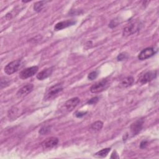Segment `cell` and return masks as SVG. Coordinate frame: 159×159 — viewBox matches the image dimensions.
<instances>
[{
    "instance_id": "cell-22",
    "label": "cell",
    "mask_w": 159,
    "mask_h": 159,
    "mask_svg": "<svg viewBox=\"0 0 159 159\" xmlns=\"http://www.w3.org/2000/svg\"><path fill=\"white\" fill-rule=\"evenodd\" d=\"M126 58H127V55L125 53H122L119 54V55L117 57V59L119 61H122V60H124V59H125Z\"/></svg>"
},
{
    "instance_id": "cell-19",
    "label": "cell",
    "mask_w": 159,
    "mask_h": 159,
    "mask_svg": "<svg viewBox=\"0 0 159 159\" xmlns=\"http://www.w3.org/2000/svg\"><path fill=\"white\" fill-rule=\"evenodd\" d=\"M98 75V73L97 71H94L91 72L90 73H89L88 76V78L89 80H94V79H96L97 78Z\"/></svg>"
},
{
    "instance_id": "cell-18",
    "label": "cell",
    "mask_w": 159,
    "mask_h": 159,
    "mask_svg": "<svg viewBox=\"0 0 159 159\" xmlns=\"http://www.w3.org/2000/svg\"><path fill=\"white\" fill-rule=\"evenodd\" d=\"M50 132V126H43L39 131V134L41 135H45Z\"/></svg>"
},
{
    "instance_id": "cell-3",
    "label": "cell",
    "mask_w": 159,
    "mask_h": 159,
    "mask_svg": "<svg viewBox=\"0 0 159 159\" xmlns=\"http://www.w3.org/2000/svg\"><path fill=\"white\" fill-rule=\"evenodd\" d=\"M21 60H14L9 63H7L4 68V72L7 74V75H12L14 73L16 72L18 69L20 67L21 65Z\"/></svg>"
},
{
    "instance_id": "cell-23",
    "label": "cell",
    "mask_w": 159,
    "mask_h": 159,
    "mask_svg": "<svg viewBox=\"0 0 159 159\" xmlns=\"http://www.w3.org/2000/svg\"><path fill=\"white\" fill-rule=\"evenodd\" d=\"M118 24V22L116 20H112L110 22V24H109V27L111 28H114L116 26H117Z\"/></svg>"
},
{
    "instance_id": "cell-21",
    "label": "cell",
    "mask_w": 159,
    "mask_h": 159,
    "mask_svg": "<svg viewBox=\"0 0 159 159\" xmlns=\"http://www.w3.org/2000/svg\"><path fill=\"white\" fill-rule=\"evenodd\" d=\"M9 84V81L7 80H3L2 78H1V88H2L4 87H6V86H7Z\"/></svg>"
},
{
    "instance_id": "cell-13",
    "label": "cell",
    "mask_w": 159,
    "mask_h": 159,
    "mask_svg": "<svg viewBox=\"0 0 159 159\" xmlns=\"http://www.w3.org/2000/svg\"><path fill=\"white\" fill-rule=\"evenodd\" d=\"M53 72V68H48L43 70L37 75V78L39 80H43L49 77Z\"/></svg>"
},
{
    "instance_id": "cell-24",
    "label": "cell",
    "mask_w": 159,
    "mask_h": 159,
    "mask_svg": "<svg viewBox=\"0 0 159 159\" xmlns=\"http://www.w3.org/2000/svg\"><path fill=\"white\" fill-rule=\"evenodd\" d=\"M86 113H87V112H76L75 115L77 117H81L84 116Z\"/></svg>"
},
{
    "instance_id": "cell-26",
    "label": "cell",
    "mask_w": 159,
    "mask_h": 159,
    "mask_svg": "<svg viewBox=\"0 0 159 159\" xmlns=\"http://www.w3.org/2000/svg\"><path fill=\"white\" fill-rule=\"evenodd\" d=\"M119 158V157L118 156V155L116 151H114L111 156V158Z\"/></svg>"
},
{
    "instance_id": "cell-5",
    "label": "cell",
    "mask_w": 159,
    "mask_h": 159,
    "mask_svg": "<svg viewBox=\"0 0 159 159\" xmlns=\"http://www.w3.org/2000/svg\"><path fill=\"white\" fill-rule=\"evenodd\" d=\"M157 76V71H147L142 75L139 79V81L140 84H143L148 83L154 80Z\"/></svg>"
},
{
    "instance_id": "cell-11",
    "label": "cell",
    "mask_w": 159,
    "mask_h": 159,
    "mask_svg": "<svg viewBox=\"0 0 159 159\" xmlns=\"http://www.w3.org/2000/svg\"><path fill=\"white\" fill-rule=\"evenodd\" d=\"M75 24H76V21L74 20H66L61 21L56 24V25L54 27V29L55 30H60L65 29L66 27H68L70 26L73 25Z\"/></svg>"
},
{
    "instance_id": "cell-1",
    "label": "cell",
    "mask_w": 159,
    "mask_h": 159,
    "mask_svg": "<svg viewBox=\"0 0 159 159\" xmlns=\"http://www.w3.org/2000/svg\"><path fill=\"white\" fill-rule=\"evenodd\" d=\"M63 89V85L61 83H58L51 86L49 89L47 90L46 93H45L43 101H47L56 98L61 94Z\"/></svg>"
},
{
    "instance_id": "cell-25",
    "label": "cell",
    "mask_w": 159,
    "mask_h": 159,
    "mask_svg": "<svg viewBox=\"0 0 159 159\" xmlns=\"http://www.w3.org/2000/svg\"><path fill=\"white\" fill-rule=\"evenodd\" d=\"M147 145V141H142L140 144V147L141 148H145Z\"/></svg>"
},
{
    "instance_id": "cell-20",
    "label": "cell",
    "mask_w": 159,
    "mask_h": 159,
    "mask_svg": "<svg viewBox=\"0 0 159 159\" xmlns=\"http://www.w3.org/2000/svg\"><path fill=\"white\" fill-rule=\"evenodd\" d=\"M98 100H99V98L98 97H94V98H93L91 99H89L87 102V104H95L96 103H97Z\"/></svg>"
},
{
    "instance_id": "cell-2",
    "label": "cell",
    "mask_w": 159,
    "mask_h": 159,
    "mask_svg": "<svg viewBox=\"0 0 159 159\" xmlns=\"http://www.w3.org/2000/svg\"><path fill=\"white\" fill-rule=\"evenodd\" d=\"M109 82L106 79H103L95 84H94L90 88V91L93 93H98L103 91L108 88Z\"/></svg>"
},
{
    "instance_id": "cell-4",
    "label": "cell",
    "mask_w": 159,
    "mask_h": 159,
    "mask_svg": "<svg viewBox=\"0 0 159 159\" xmlns=\"http://www.w3.org/2000/svg\"><path fill=\"white\" fill-rule=\"evenodd\" d=\"M38 70L39 67L37 66H33L31 67L27 68L20 72L19 78L22 80L30 78L34 76L35 74H36Z\"/></svg>"
},
{
    "instance_id": "cell-7",
    "label": "cell",
    "mask_w": 159,
    "mask_h": 159,
    "mask_svg": "<svg viewBox=\"0 0 159 159\" xmlns=\"http://www.w3.org/2000/svg\"><path fill=\"white\" fill-rule=\"evenodd\" d=\"M156 51L152 47H147L142 50L138 55V58L140 60H144L148 59L155 55Z\"/></svg>"
},
{
    "instance_id": "cell-9",
    "label": "cell",
    "mask_w": 159,
    "mask_h": 159,
    "mask_svg": "<svg viewBox=\"0 0 159 159\" xmlns=\"http://www.w3.org/2000/svg\"><path fill=\"white\" fill-rule=\"evenodd\" d=\"M34 88V85L32 84H27L21 88H20L16 93V96L17 98H22L27 96L29 93H30Z\"/></svg>"
},
{
    "instance_id": "cell-8",
    "label": "cell",
    "mask_w": 159,
    "mask_h": 159,
    "mask_svg": "<svg viewBox=\"0 0 159 159\" xmlns=\"http://www.w3.org/2000/svg\"><path fill=\"white\" fill-rule=\"evenodd\" d=\"M143 124V119H140L134 122L130 125V131L133 135H137L142 129Z\"/></svg>"
},
{
    "instance_id": "cell-14",
    "label": "cell",
    "mask_w": 159,
    "mask_h": 159,
    "mask_svg": "<svg viewBox=\"0 0 159 159\" xmlns=\"http://www.w3.org/2000/svg\"><path fill=\"white\" fill-rule=\"evenodd\" d=\"M103 126V122L98 120L93 123L89 127V131L91 132H98L102 129Z\"/></svg>"
},
{
    "instance_id": "cell-15",
    "label": "cell",
    "mask_w": 159,
    "mask_h": 159,
    "mask_svg": "<svg viewBox=\"0 0 159 159\" xmlns=\"http://www.w3.org/2000/svg\"><path fill=\"white\" fill-rule=\"evenodd\" d=\"M134 79L132 76H128L124 78L121 81V85L124 88H127L132 84V83H134Z\"/></svg>"
},
{
    "instance_id": "cell-12",
    "label": "cell",
    "mask_w": 159,
    "mask_h": 159,
    "mask_svg": "<svg viewBox=\"0 0 159 159\" xmlns=\"http://www.w3.org/2000/svg\"><path fill=\"white\" fill-rule=\"evenodd\" d=\"M80 100L78 98H73L70 99H68L65 104V108L69 111H72L80 102Z\"/></svg>"
},
{
    "instance_id": "cell-6",
    "label": "cell",
    "mask_w": 159,
    "mask_h": 159,
    "mask_svg": "<svg viewBox=\"0 0 159 159\" xmlns=\"http://www.w3.org/2000/svg\"><path fill=\"white\" fill-rule=\"evenodd\" d=\"M140 23L135 22L126 26L123 30V35L129 36L138 31L140 29Z\"/></svg>"
},
{
    "instance_id": "cell-10",
    "label": "cell",
    "mask_w": 159,
    "mask_h": 159,
    "mask_svg": "<svg viewBox=\"0 0 159 159\" xmlns=\"http://www.w3.org/2000/svg\"><path fill=\"white\" fill-rule=\"evenodd\" d=\"M58 143V139L57 137H50L47 139L42 143V147L43 148H52L56 146Z\"/></svg>"
},
{
    "instance_id": "cell-17",
    "label": "cell",
    "mask_w": 159,
    "mask_h": 159,
    "mask_svg": "<svg viewBox=\"0 0 159 159\" xmlns=\"http://www.w3.org/2000/svg\"><path fill=\"white\" fill-rule=\"evenodd\" d=\"M45 2V1H39V2H37L36 3H35L34 6V11H35L37 12L41 11L43 7Z\"/></svg>"
},
{
    "instance_id": "cell-16",
    "label": "cell",
    "mask_w": 159,
    "mask_h": 159,
    "mask_svg": "<svg viewBox=\"0 0 159 159\" xmlns=\"http://www.w3.org/2000/svg\"><path fill=\"white\" fill-rule=\"evenodd\" d=\"M111 148H104L98 152H96L94 156H95L96 157H99V158H103L105 157L107 155V154L109 153V152H110Z\"/></svg>"
}]
</instances>
